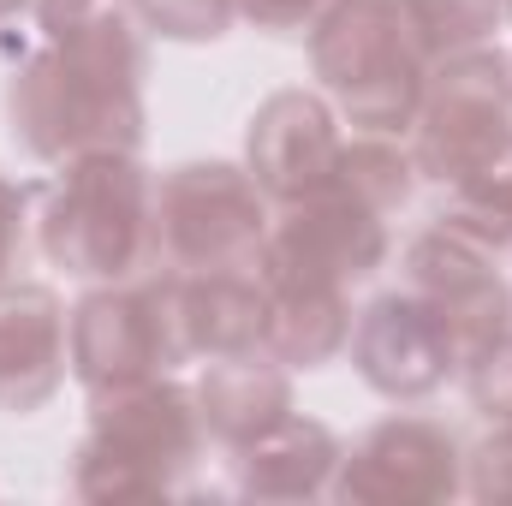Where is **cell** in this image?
Wrapping results in <instances>:
<instances>
[{"instance_id":"obj_4","label":"cell","mask_w":512,"mask_h":506,"mask_svg":"<svg viewBox=\"0 0 512 506\" xmlns=\"http://www.w3.org/2000/svg\"><path fill=\"white\" fill-rule=\"evenodd\" d=\"M512 155V78L507 60L495 54H459L429 108H423V131H417V161L435 179H471L477 167Z\"/></svg>"},{"instance_id":"obj_5","label":"cell","mask_w":512,"mask_h":506,"mask_svg":"<svg viewBox=\"0 0 512 506\" xmlns=\"http://www.w3.org/2000/svg\"><path fill=\"white\" fill-rule=\"evenodd\" d=\"M251 167L286 203L328 191L334 167H340V137H334L328 108L310 96H274L251 126Z\"/></svg>"},{"instance_id":"obj_9","label":"cell","mask_w":512,"mask_h":506,"mask_svg":"<svg viewBox=\"0 0 512 506\" xmlns=\"http://www.w3.org/2000/svg\"><path fill=\"white\" fill-rule=\"evenodd\" d=\"M495 12H501V0H417V18H423L435 54L465 48L483 30H495Z\"/></svg>"},{"instance_id":"obj_6","label":"cell","mask_w":512,"mask_h":506,"mask_svg":"<svg viewBox=\"0 0 512 506\" xmlns=\"http://www.w3.org/2000/svg\"><path fill=\"white\" fill-rule=\"evenodd\" d=\"M358 358H364L370 381L387 393H423L453 370L459 346H453L447 322L411 292V298H382L370 310V322L358 334Z\"/></svg>"},{"instance_id":"obj_10","label":"cell","mask_w":512,"mask_h":506,"mask_svg":"<svg viewBox=\"0 0 512 506\" xmlns=\"http://www.w3.org/2000/svg\"><path fill=\"white\" fill-rule=\"evenodd\" d=\"M137 12L167 36H215L233 18V0H137Z\"/></svg>"},{"instance_id":"obj_7","label":"cell","mask_w":512,"mask_h":506,"mask_svg":"<svg viewBox=\"0 0 512 506\" xmlns=\"http://www.w3.org/2000/svg\"><path fill=\"white\" fill-rule=\"evenodd\" d=\"M60 310L42 286H0V399L30 405L54 387Z\"/></svg>"},{"instance_id":"obj_1","label":"cell","mask_w":512,"mask_h":506,"mask_svg":"<svg viewBox=\"0 0 512 506\" xmlns=\"http://www.w3.org/2000/svg\"><path fill=\"white\" fill-rule=\"evenodd\" d=\"M429 30L417 0H340L316 30V72L358 126H405L423 96Z\"/></svg>"},{"instance_id":"obj_11","label":"cell","mask_w":512,"mask_h":506,"mask_svg":"<svg viewBox=\"0 0 512 506\" xmlns=\"http://www.w3.org/2000/svg\"><path fill=\"white\" fill-rule=\"evenodd\" d=\"M24 256V191L0 179V274Z\"/></svg>"},{"instance_id":"obj_3","label":"cell","mask_w":512,"mask_h":506,"mask_svg":"<svg viewBox=\"0 0 512 506\" xmlns=\"http://www.w3.org/2000/svg\"><path fill=\"white\" fill-rule=\"evenodd\" d=\"M262 245L256 185L233 167H179L155 191V251L179 268H239Z\"/></svg>"},{"instance_id":"obj_2","label":"cell","mask_w":512,"mask_h":506,"mask_svg":"<svg viewBox=\"0 0 512 506\" xmlns=\"http://www.w3.org/2000/svg\"><path fill=\"white\" fill-rule=\"evenodd\" d=\"M42 245L72 274L120 280L155 262V191L143 167H131V155H84L42 221Z\"/></svg>"},{"instance_id":"obj_8","label":"cell","mask_w":512,"mask_h":506,"mask_svg":"<svg viewBox=\"0 0 512 506\" xmlns=\"http://www.w3.org/2000/svg\"><path fill=\"white\" fill-rule=\"evenodd\" d=\"M334 185L352 191L364 209L382 215L393 203H405V191H411V161H405L399 149H387V143H352V149H340Z\"/></svg>"},{"instance_id":"obj_12","label":"cell","mask_w":512,"mask_h":506,"mask_svg":"<svg viewBox=\"0 0 512 506\" xmlns=\"http://www.w3.org/2000/svg\"><path fill=\"white\" fill-rule=\"evenodd\" d=\"M239 6L251 12L256 24H274V30H280V24H298V18H310V6H316V0H239Z\"/></svg>"}]
</instances>
